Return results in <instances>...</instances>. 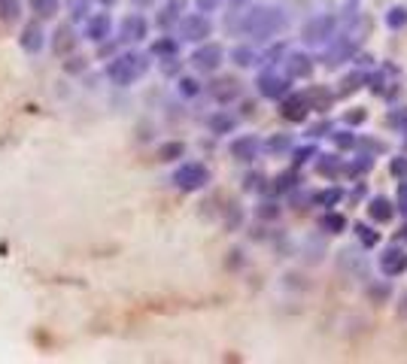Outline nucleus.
Segmentation results:
<instances>
[{
    "mask_svg": "<svg viewBox=\"0 0 407 364\" xmlns=\"http://www.w3.org/2000/svg\"><path fill=\"white\" fill-rule=\"evenodd\" d=\"M362 119H365V113H353V115H346V122H353V125H359Z\"/></svg>",
    "mask_w": 407,
    "mask_h": 364,
    "instance_id": "50",
    "label": "nucleus"
},
{
    "mask_svg": "<svg viewBox=\"0 0 407 364\" xmlns=\"http://www.w3.org/2000/svg\"><path fill=\"white\" fill-rule=\"evenodd\" d=\"M179 13H182V0H170V3L161 10V15H159V24L161 28H170L173 22H179Z\"/></svg>",
    "mask_w": 407,
    "mask_h": 364,
    "instance_id": "24",
    "label": "nucleus"
},
{
    "mask_svg": "<svg viewBox=\"0 0 407 364\" xmlns=\"http://www.w3.org/2000/svg\"><path fill=\"white\" fill-rule=\"evenodd\" d=\"M340 197H344V192H340V188H322V192H313L307 201H310L313 206H335Z\"/></svg>",
    "mask_w": 407,
    "mask_h": 364,
    "instance_id": "22",
    "label": "nucleus"
},
{
    "mask_svg": "<svg viewBox=\"0 0 407 364\" xmlns=\"http://www.w3.org/2000/svg\"><path fill=\"white\" fill-rule=\"evenodd\" d=\"M386 24L392 31H401L407 24V6H392V10L386 13Z\"/></svg>",
    "mask_w": 407,
    "mask_h": 364,
    "instance_id": "31",
    "label": "nucleus"
},
{
    "mask_svg": "<svg viewBox=\"0 0 407 364\" xmlns=\"http://www.w3.org/2000/svg\"><path fill=\"white\" fill-rule=\"evenodd\" d=\"M328 131H331V125L326 122V125H317V128H313V131H310V137H326Z\"/></svg>",
    "mask_w": 407,
    "mask_h": 364,
    "instance_id": "48",
    "label": "nucleus"
},
{
    "mask_svg": "<svg viewBox=\"0 0 407 364\" xmlns=\"http://www.w3.org/2000/svg\"><path fill=\"white\" fill-rule=\"evenodd\" d=\"M161 70H164V73H168V76H170V73H177V70H179V61H177V55H170V58H164V64H161Z\"/></svg>",
    "mask_w": 407,
    "mask_h": 364,
    "instance_id": "45",
    "label": "nucleus"
},
{
    "mask_svg": "<svg viewBox=\"0 0 407 364\" xmlns=\"http://www.w3.org/2000/svg\"><path fill=\"white\" fill-rule=\"evenodd\" d=\"M97 3H104V6H113V3H115V0H97Z\"/></svg>",
    "mask_w": 407,
    "mask_h": 364,
    "instance_id": "52",
    "label": "nucleus"
},
{
    "mask_svg": "<svg viewBox=\"0 0 407 364\" xmlns=\"http://www.w3.org/2000/svg\"><path fill=\"white\" fill-rule=\"evenodd\" d=\"M331 140H335L337 149H353L356 146V134H353V131H335Z\"/></svg>",
    "mask_w": 407,
    "mask_h": 364,
    "instance_id": "36",
    "label": "nucleus"
},
{
    "mask_svg": "<svg viewBox=\"0 0 407 364\" xmlns=\"http://www.w3.org/2000/svg\"><path fill=\"white\" fill-rule=\"evenodd\" d=\"M335 34H337V19L331 13H322L313 22H307L301 40L307 46H322V49H326L331 40H335Z\"/></svg>",
    "mask_w": 407,
    "mask_h": 364,
    "instance_id": "4",
    "label": "nucleus"
},
{
    "mask_svg": "<svg viewBox=\"0 0 407 364\" xmlns=\"http://www.w3.org/2000/svg\"><path fill=\"white\" fill-rule=\"evenodd\" d=\"M207 125H210V131H213L216 137H225V134H231V131L237 128V119L231 113H213Z\"/></svg>",
    "mask_w": 407,
    "mask_h": 364,
    "instance_id": "18",
    "label": "nucleus"
},
{
    "mask_svg": "<svg viewBox=\"0 0 407 364\" xmlns=\"http://www.w3.org/2000/svg\"><path fill=\"white\" fill-rule=\"evenodd\" d=\"M398 213L407 216V179H398Z\"/></svg>",
    "mask_w": 407,
    "mask_h": 364,
    "instance_id": "44",
    "label": "nucleus"
},
{
    "mask_svg": "<svg viewBox=\"0 0 407 364\" xmlns=\"http://www.w3.org/2000/svg\"><path fill=\"white\" fill-rule=\"evenodd\" d=\"M292 146V140H289V134H273L268 143H264L262 149L264 152H271V155H280V152H286V149Z\"/></svg>",
    "mask_w": 407,
    "mask_h": 364,
    "instance_id": "28",
    "label": "nucleus"
},
{
    "mask_svg": "<svg viewBox=\"0 0 407 364\" xmlns=\"http://www.w3.org/2000/svg\"><path fill=\"white\" fill-rule=\"evenodd\" d=\"M207 182H210V170L198 161H186L173 170V185L179 192H201V188H207Z\"/></svg>",
    "mask_w": 407,
    "mask_h": 364,
    "instance_id": "3",
    "label": "nucleus"
},
{
    "mask_svg": "<svg viewBox=\"0 0 407 364\" xmlns=\"http://www.w3.org/2000/svg\"><path fill=\"white\" fill-rule=\"evenodd\" d=\"M289 91H292V79L286 73H277V67L264 70L259 76V94L268 97V101H283Z\"/></svg>",
    "mask_w": 407,
    "mask_h": 364,
    "instance_id": "5",
    "label": "nucleus"
},
{
    "mask_svg": "<svg viewBox=\"0 0 407 364\" xmlns=\"http://www.w3.org/2000/svg\"><path fill=\"white\" fill-rule=\"evenodd\" d=\"M228 149H231V158L240 161V164H249V161H255L262 155V143H259V137H255V134L234 137Z\"/></svg>",
    "mask_w": 407,
    "mask_h": 364,
    "instance_id": "9",
    "label": "nucleus"
},
{
    "mask_svg": "<svg viewBox=\"0 0 407 364\" xmlns=\"http://www.w3.org/2000/svg\"><path fill=\"white\" fill-rule=\"evenodd\" d=\"M88 3H91V0H67V6H70V19H73V22L86 19V15H88Z\"/></svg>",
    "mask_w": 407,
    "mask_h": 364,
    "instance_id": "35",
    "label": "nucleus"
},
{
    "mask_svg": "<svg viewBox=\"0 0 407 364\" xmlns=\"http://www.w3.org/2000/svg\"><path fill=\"white\" fill-rule=\"evenodd\" d=\"M225 28L255 40V43H268V40H277L289 28V15L277 6H253L249 13H244L240 22H231Z\"/></svg>",
    "mask_w": 407,
    "mask_h": 364,
    "instance_id": "1",
    "label": "nucleus"
},
{
    "mask_svg": "<svg viewBox=\"0 0 407 364\" xmlns=\"http://www.w3.org/2000/svg\"><path fill=\"white\" fill-rule=\"evenodd\" d=\"M255 213H259V219H277L280 216V206L273 201H264V204H259V210H255Z\"/></svg>",
    "mask_w": 407,
    "mask_h": 364,
    "instance_id": "41",
    "label": "nucleus"
},
{
    "mask_svg": "<svg viewBox=\"0 0 407 364\" xmlns=\"http://www.w3.org/2000/svg\"><path fill=\"white\" fill-rule=\"evenodd\" d=\"M353 231H356V237H359V243L365 246V249H374V246L380 243V234H377V231L368 228V225H362V222H359V225H356Z\"/></svg>",
    "mask_w": 407,
    "mask_h": 364,
    "instance_id": "26",
    "label": "nucleus"
},
{
    "mask_svg": "<svg viewBox=\"0 0 407 364\" xmlns=\"http://www.w3.org/2000/svg\"><path fill=\"white\" fill-rule=\"evenodd\" d=\"M177 91H179L182 97H198V94H201V82L192 79V76H182L177 82Z\"/></svg>",
    "mask_w": 407,
    "mask_h": 364,
    "instance_id": "33",
    "label": "nucleus"
},
{
    "mask_svg": "<svg viewBox=\"0 0 407 364\" xmlns=\"http://www.w3.org/2000/svg\"><path fill=\"white\" fill-rule=\"evenodd\" d=\"M295 185H298V173L295 170H289V173H280V176H273L271 182V192L273 195H283V192H295Z\"/></svg>",
    "mask_w": 407,
    "mask_h": 364,
    "instance_id": "21",
    "label": "nucleus"
},
{
    "mask_svg": "<svg viewBox=\"0 0 407 364\" xmlns=\"http://www.w3.org/2000/svg\"><path fill=\"white\" fill-rule=\"evenodd\" d=\"M22 13V0H0V19L3 22H15Z\"/></svg>",
    "mask_w": 407,
    "mask_h": 364,
    "instance_id": "32",
    "label": "nucleus"
},
{
    "mask_svg": "<svg viewBox=\"0 0 407 364\" xmlns=\"http://www.w3.org/2000/svg\"><path fill=\"white\" fill-rule=\"evenodd\" d=\"M79 70H86V61H82V58H70V61H67V73H79Z\"/></svg>",
    "mask_w": 407,
    "mask_h": 364,
    "instance_id": "47",
    "label": "nucleus"
},
{
    "mask_svg": "<svg viewBox=\"0 0 407 364\" xmlns=\"http://www.w3.org/2000/svg\"><path fill=\"white\" fill-rule=\"evenodd\" d=\"M110 31H113V19L106 13H97L86 22V40H91V43H104L110 37Z\"/></svg>",
    "mask_w": 407,
    "mask_h": 364,
    "instance_id": "13",
    "label": "nucleus"
},
{
    "mask_svg": "<svg viewBox=\"0 0 407 364\" xmlns=\"http://www.w3.org/2000/svg\"><path fill=\"white\" fill-rule=\"evenodd\" d=\"M131 3H134V6H152L155 0H131Z\"/></svg>",
    "mask_w": 407,
    "mask_h": 364,
    "instance_id": "51",
    "label": "nucleus"
},
{
    "mask_svg": "<svg viewBox=\"0 0 407 364\" xmlns=\"http://www.w3.org/2000/svg\"><path fill=\"white\" fill-rule=\"evenodd\" d=\"M304 97H307V104H310V110H317V113H326L331 106V101H335L326 88H307Z\"/></svg>",
    "mask_w": 407,
    "mask_h": 364,
    "instance_id": "19",
    "label": "nucleus"
},
{
    "mask_svg": "<svg viewBox=\"0 0 407 364\" xmlns=\"http://www.w3.org/2000/svg\"><path fill=\"white\" fill-rule=\"evenodd\" d=\"M43 46H46V31H43V24H40V22H28V24L22 28V49L34 55V52H40Z\"/></svg>",
    "mask_w": 407,
    "mask_h": 364,
    "instance_id": "14",
    "label": "nucleus"
},
{
    "mask_svg": "<svg viewBox=\"0 0 407 364\" xmlns=\"http://www.w3.org/2000/svg\"><path fill=\"white\" fill-rule=\"evenodd\" d=\"M149 70V58L140 52H125L119 58H113L110 67H106V76L115 85H134V82Z\"/></svg>",
    "mask_w": 407,
    "mask_h": 364,
    "instance_id": "2",
    "label": "nucleus"
},
{
    "mask_svg": "<svg viewBox=\"0 0 407 364\" xmlns=\"http://www.w3.org/2000/svg\"><path fill=\"white\" fill-rule=\"evenodd\" d=\"M283 67L289 79H307L313 73V58L307 52H286L283 55Z\"/></svg>",
    "mask_w": 407,
    "mask_h": 364,
    "instance_id": "11",
    "label": "nucleus"
},
{
    "mask_svg": "<svg viewBox=\"0 0 407 364\" xmlns=\"http://www.w3.org/2000/svg\"><path fill=\"white\" fill-rule=\"evenodd\" d=\"M222 61H225V49L219 43H204L192 52V67L198 73H216L222 67Z\"/></svg>",
    "mask_w": 407,
    "mask_h": 364,
    "instance_id": "6",
    "label": "nucleus"
},
{
    "mask_svg": "<svg viewBox=\"0 0 407 364\" xmlns=\"http://www.w3.org/2000/svg\"><path fill=\"white\" fill-rule=\"evenodd\" d=\"M210 34H213V24L207 19V13H192L179 22V37L189 40V43H204Z\"/></svg>",
    "mask_w": 407,
    "mask_h": 364,
    "instance_id": "7",
    "label": "nucleus"
},
{
    "mask_svg": "<svg viewBox=\"0 0 407 364\" xmlns=\"http://www.w3.org/2000/svg\"><path fill=\"white\" fill-rule=\"evenodd\" d=\"M380 273L389 279H395V276H401V273L407 270V249L404 246H389L386 252H380Z\"/></svg>",
    "mask_w": 407,
    "mask_h": 364,
    "instance_id": "8",
    "label": "nucleus"
},
{
    "mask_svg": "<svg viewBox=\"0 0 407 364\" xmlns=\"http://www.w3.org/2000/svg\"><path fill=\"white\" fill-rule=\"evenodd\" d=\"M371 167H374L371 155H359V161L350 164V167H346V173H365V170H371Z\"/></svg>",
    "mask_w": 407,
    "mask_h": 364,
    "instance_id": "42",
    "label": "nucleus"
},
{
    "mask_svg": "<svg viewBox=\"0 0 407 364\" xmlns=\"http://www.w3.org/2000/svg\"><path fill=\"white\" fill-rule=\"evenodd\" d=\"M319 228L326 231V234H344V231H346V219L340 216V213H326V216L319 219Z\"/></svg>",
    "mask_w": 407,
    "mask_h": 364,
    "instance_id": "23",
    "label": "nucleus"
},
{
    "mask_svg": "<svg viewBox=\"0 0 407 364\" xmlns=\"http://www.w3.org/2000/svg\"><path fill=\"white\" fill-rule=\"evenodd\" d=\"M28 3L40 19H52V15L58 13V6H61V0H28Z\"/></svg>",
    "mask_w": 407,
    "mask_h": 364,
    "instance_id": "25",
    "label": "nucleus"
},
{
    "mask_svg": "<svg viewBox=\"0 0 407 364\" xmlns=\"http://www.w3.org/2000/svg\"><path fill=\"white\" fill-rule=\"evenodd\" d=\"M368 216H371L374 222H380V225H386V222H392V216H395V204L389 201V197H383V195L371 197V204H368Z\"/></svg>",
    "mask_w": 407,
    "mask_h": 364,
    "instance_id": "17",
    "label": "nucleus"
},
{
    "mask_svg": "<svg viewBox=\"0 0 407 364\" xmlns=\"http://www.w3.org/2000/svg\"><path fill=\"white\" fill-rule=\"evenodd\" d=\"M146 37H149V22L143 15L131 13L119 22V40H125V43H140V40H146Z\"/></svg>",
    "mask_w": 407,
    "mask_h": 364,
    "instance_id": "10",
    "label": "nucleus"
},
{
    "mask_svg": "<svg viewBox=\"0 0 407 364\" xmlns=\"http://www.w3.org/2000/svg\"><path fill=\"white\" fill-rule=\"evenodd\" d=\"M231 61H234L237 67H255V64H259V52H255L253 46H237L234 52H231Z\"/></svg>",
    "mask_w": 407,
    "mask_h": 364,
    "instance_id": "20",
    "label": "nucleus"
},
{
    "mask_svg": "<svg viewBox=\"0 0 407 364\" xmlns=\"http://www.w3.org/2000/svg\"><path fill=\"white\" fill-rule=\"evenodd\" d=\"M310 158H317V146H301V149H295V152H292V164H295V167H304Z\"/></svg>",
    "mask_w": 407,
    "mask_h": 364,
    "instance_id": "34",
    "label": "nucleus"
},
{
    "mask_svg": "<svg viewBox=\"0 0 407 364\" xmlns=\"http://www.w3.org/2000/svg\"><path fill=\"white\" fill-rule=\"evenodd\" d=\"M73 49H77V31H73V24H61V28H55L52 52L55 55H70Z\"/></svg>",
    "mask_w": 407,
    "mask_h": 364,
    "instance_id": "15",
    "label": "nucleus"
},
{
    "mask_svg": "<svg viewBox=\"0 0 407 364\" xmlns=\"http://www.w3.org/2000/svg\"><path fill=\"white\" fill-rule=\"evenodd\" d=\"M225 3L231 6V10H240V6H246V3H249V0H225Z\"/></svg>",
    "mask_w": 407,
    "mask_h": 364,
    "instance_id": "49",
    "label": "nucleus"
},
{
    "mask_svg": "<svg viewBox=\"0 0 407 364\" xmlns=\"http://www.w3.org/2000/svg\"><path fill=\"white\" fill-rule=\"evenodd\" d=\"M362 82H368V73H365V70H353L350 76L340 82V94H350V91H356Z\"/></svg>",
    "mask_w": 407,
    "mask_h": 364,
    "instance_id": "30",
    "label": "nucleus"
},
{
    "mask_svg": "<svg viewBox=\"0 0 407 364\" xmlns=\"http://www.w3.org/2000/svg\"><path fill=\"white\" fill-rule=\"evenodd\" d=\"M389 173H392L395 179H407V158H404V155L392 158V164H389Z\"/></svg>",
    "mask_w": 407,
    "mask_h": 364,
    "instance_id": "40",
    "label": "nucleus"
},
{
    "mask_svg": "<svg viewBox=\"0 0 407 364\" xmlns=\"http://www.w3.org/2000/svg\"><path fill=\"white\" fill-rule=\"evenodd\" d=\"M210 94L216 104H228V101H237L240 97V82L237 79H216L210 85Z\"/></svg>",
    "mask_w": 407,
    "mask_h": 364,
    "instance_id": "16",
    "label": "nucleus"
},
{
    "mask_svg": "<svg viewBox=\"0 0 407 364\" xmlns=\"http://www.w3.org/2000/svg\"><path fill=\"white\" fill-rule=\"evenodd\" d=\"M264 176L262 173H249V176L244 179V192H264Z\"/></svg>",
    "mask_w": 407,
    "mask_h": 364,
    "instance_id": "37",
    "label": "nucleus"
},
{
    "mask_svg": "<svg viewBox=\"0 0 407 364\" xmlns=\"http://www.w3.org/2000/svg\"><path fill=\"white\" fill-rule=\"evenodd\" d=\"M319 173H337L340 170V158L337 155H322V161L317 164Z\"/></svg>",
    "mask_w": 407,
    "mask_h": 364,
    "instance_id": "39",
    "label": "nucleus"
},
{
    "mask_svg": "<svg viewBox=\"0 0 407 364\" xmlns=\"http://www.w3.org/2000/svg\"><path fill=\"white\" fill-rule=\"evenodd\" d=\"M195 6H198V13H213L219 6V0H195Z\"/></svg>",
    "mask_w": 407,
    "mask_h": 364,
    "instance_id": "46",
    "label": "nucleus"
},
{
    "mask_svg": "<svg viewBox=\"0 0 407 364\" xmlns=\"http://www.w3.org/2000/svg\"><path fill=\"white\" fill-rule=\"evenodd\" d=\"M182 155H186V146L179 143H164L161 149H159V161H177V158H182Z\"/></svg>",
    "mask_w": 407,
    "mask_h": 364,
    "instance_id": "29",
    "label": "nucleus"
},
{
    "mask_svg": "<svg viewBox=\"0 0 407 364\" xmlns=\"http://www.w3.org/2000/svg\"><path fill=\"white\" fill-rule=\"evenodd\" d=\"M307 113H310V104H307L304 94H286L283 97L280 115H283L286 122H292V125H301V122L307 119Z\"/></svg>",
    "mask_w": 407,
    "mask_h": 364,
    "instance_id": "12",
    "label": "nucleus"
},
{
    "mask_svg": "<svg viewBox=\"0 0 407 364\" xmlns=\"http://www.w3.org/2000/svg\"><path fill=\"white\" fill-rule=\"evenodd\" d=\"M356 146H359L362 152H383V149H386L380 140H359V137H356Z\"/></svg>",
    "mask_w": 407,
    "mask_h": 364,
    "instance_id": "43",
    "label": "nucleus"
},
{
    "mask_svg": "<svg viewBox=\"0 0 407 364\" xmlns=\"http://www.w3.org/2000/svg\"><path fill=\"white\" fill-rule=\"evenodd\" d=\"M177 40H170V37H161V40H155L152 43V55L155 58H170V55H177Z\"/></svg>",
    "mask_w": 407,
    "mask_h": 364,
    "instance_id": "27",
    "label": "nucleus"
},
{
    "mask_svg": "<svg viewBox=\"0 0 407 364\" xmlns=\"http://www.w3.org/2000/svg\"><path fill=\"white\" fill-rule=\"evenodd\" d=\"M386 122L392 128H401V131H407V106H401V110H392L386 115Z\"/></svg>",
    "mask_w": 407,
    "mask_h": 364,
    "instance_id": "38",
    "label": "nucleus"
}]
</instances>
